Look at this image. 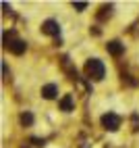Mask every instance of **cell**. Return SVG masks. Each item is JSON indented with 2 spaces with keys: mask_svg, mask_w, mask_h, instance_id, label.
Instances as JSON below:
<instances>
[{
  "mask_svg": "<svg viewBox=\"0 0 139 148\" xmlns=\"http://www.w3.org/2000/svg\"><path fill=\"white\" fill-rule=\"evenodd\" d=\"M106 73V69H104V63L102 61H98V58H89L87 65H85V75L89 77V79H102Z\"/></svg>",
  "mask_w": 139,
  "mask_h": 148,
  "instance_id": "obj_1",
  "label": "cell"
},
{
  "mask_svg": "<svg viewBox=\"0 0 139 148\" xmlns=\"http://www.w3.org/2000/svg\"><path fill=\"white\" fill-rule=\"evenodd\" d=\"M4 46H6L13 54H23L25 48H27V44H25L23 40H15L13 34H4Z\"/></svg>",
  "mask_w": 139,
  "mask_h": 148,
  "instance_id": "obj_2",
  "label": "cell"
},
{
  "mask_svg": "<svg viewBox=\"0 0 139 148\" xmlns=\"http://www.w3.org/2000/svg\"><path fill=\"white\" fill-rule=\"evenodd\" d=\"M102 125L106 127V130L114 132V130H118V127H121V117L114 115V113H106V115L102 117Z\"/></svg>",
  "mask_w": 139,
  "mask_h": 148,
  "instance_id": "obj_3",
  "label": "cell"
},
{
  "mask_svg": "<svg viewBox=\"0 0 139 148\" xmlns=\"http://www.w3.org/2000/svg\"><path fill=\"white\" fill-rule=\"evenodd\" d=\"M58 29L60 27H58V23L54 21V19H48V21L42 25V32L48 34V36H58Z\"/></svg>",
  "mask_w": 139,
  "mask_h": 148,
  "instance_id": "obj_4",
  "label": "cell"
},
{
  "mask_svg": "<svg viewBox=\"0 0 139 148\" xmlns=\"http://www.w3.org/2000/svg\"><path fill=\"white\" fill-rule=\"evenodd\" d=\"M58 94V88L54 86V84H48V86H44L42 88V96L44 98H48V100H50V98H54Z\"/></svg>",
  "mask_w": 139,
  "mask_h": 148,
  "instance_id": "obj_5",
  "label": "cell"
},
{
  "mask_svg": "<svg viewBox=\"0 0 139 148\" xmlns=\"http://www.w3.org/2000/svg\"><path fill=\"white\" fill-rule=\"evenodd\" d=\"M106 48H108V52L114 54V56H118V54L125 50V46H123L121 42H116V40H114V42H108V46H106Z\"/></svg>",
  "mask_w": 139,
  "mask_h": 148,
  "instance_id": "obj_6",
  "label": "cell"
},
{
  "mask_svg": "<svg viewBox=\"0 0 139 148\" xmlns=\"http://www.w3.org/2000/svg\"><path fill=\"white\" fill-rule=\"evenodd\" d=\"M73 106H75V98H73V94H66L62 100H60V108H62V111H73Z\"/></svg>",
  "mask_w": 139,
  "mask_h": 148,
  "instance_id": "obj_7",
  "label": "cell"
},
{
  "mask_svg": "<svg viewBox=\"0 0 139 148\" xmlns=\"http://www.w3.org/2000/svg\"><path fill=\"white\" fill-rule=\"evenodd\" d=\"M21 123H23V125H31V123H33V115H31V113H23V115H21Z\"/></svg>",
  "mask_w": 139,
  "mask_h": 148,
  "instance_id": "obj_8",
  "label": "cell"
},
{
  "mask_svg": "<svg viewBox=\"0 0 139 148\" xmlns=\"http://www.w3.org/2000/svg\"><path fill=\"white\" fill-rule=\"evenodd\" d=\"M73 6L77 8V11H83V8H85L87 4H85V2H73Z\"/></svg>",
  "mask_w": 139,
  "mask_h": 148,
  "instance_id": "obj_9",
  "label": "cell"
},
{
  "mask_svg": "<svg viewBox=\"0 0 139 148\" xmlns=\"http://www.w3.org/2000/svg\"><path fill=\"white\" fill-rule=\"evenodd\" d=\"M2 71H4V79H8V69H6V63H2Z\"/></svg>",
  "mask_w": 139,
  "mask_h": 148,
  "instance_id": "obj_10",
  "label": "cell"
}]
</instances>
